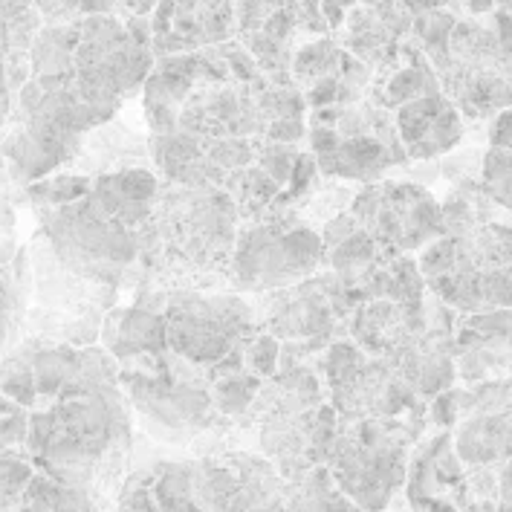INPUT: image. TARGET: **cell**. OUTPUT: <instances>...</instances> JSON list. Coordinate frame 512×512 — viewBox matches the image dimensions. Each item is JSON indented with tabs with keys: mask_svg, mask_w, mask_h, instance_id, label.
Instances as JSON below:
<instances>
[{
	"mask_svg": "<svg viewBox=\"0 0 512 512\" xmlns=\"http://www.w3.org/2000/svg\"><path fill=\"white\" fill-rule=\"evenodd\" d=\"M6 108H9V93H6V73H3V64H0V125L6 119Z\"/></svg>",
	"mask_w": 512,
	"mask_h": 512,
	"instance_id": "11",
	"label": "cell"
},
{
	"mask_svg": "<svg viewBox=\"0 0 512 512\" xmlns=\"http://www.w3.org/2000/svg\"><path fill=\"white\" fill-rule=\"evenodd\" d=\"M278 353H281V345L272 333H261L255 336L246 348H243V365L252 371V374H261L267 377L275 371V362H278Z\"/></svg>",
	"mask_w": 512,
	"mask_h": 512,
	"instance_id": "10",
	"label": "cell"
},
{
	"mask_svg": "<svg viewBox=\"0 0 512 512\" xmlns=\"http://www.w3.org/2000/svg\"><path fill=\"white\" fill-rule=\"evenodd\" d=\"M168 348L197 365L223 362L232 348L252 333L255 313L232 296H203V293H177L162 310Z\"/></svg>",
	"mask_w": 512,
	"mask_h": 512,
	"instance_id": "3",
	"label": "cell"
},
{
	"mask_svg": "<svg viewBox=\"0 0 512 512\" xmlns=\"http://www.w3.org/2000/svg\"><path fill=\"white\" fill-rule=\"evenodd\" d=\"M397 131L405 154L417 160H429L440 151H449L460 139V116L446 99L423 96L400 108Z\"/></svg>",
	"mask_w": 512,
	"mask_h": 512,
	"instance_id": "6",
	"label": "cell"
},
{
	"mask_svg": "<svg viewBox=\"0 0 512 512\" xmlns=\"http://www.w3.org/2000/svg\"><path fill=\"white\" fill-rule=\"evenodd\" d=\"M47 235L55 243L58 255L73 270L99 278V281H113V275L128 261H134L136 249H139L131 226L108 217L87 197L81 203L64 206L58 215H53Z\"/></svg>",
	"mask_w": 512,
	"mask_h": 512,
	"instance_id": "4",
	"label": "cell"
},
{
	"mask_svg": "<svg viewBox=\"0 0 512 512\" xmlns=\"http://www.w3.org/2000/svg\"><path fill=\"white\" fill-rule=\"evenodd\" d=\"M108 339L116 356L160 353L168 348L165 316L151 310H119L110 316Z\"/></svg>",
	"mask_w": 512,
	"mask_h": 512,
	"instance_id": "7",
	"label": "cell"
},
{
	"mask_svg": "<svg viewBox=\"0 0 512 512\" xmlns=\"http://www.w3.org/2000/svg\"><path fill=\"white\" fill-rule=\"evenodd\" d=\"M258 388V379L246 377V374H229L226 379H220L215 388V403L229 411L238 414L241 408L252 403V391Z\"/></svg>",
	"mask_w": 512,
	"mask_h": 512,
	"instance_id": "9",
	"label": "cell"
},
{
	"mask_svg": "<svg viewBox=\"0 0 512 512\" xmlns=\"http://www.w3.org/2000/svg\"><path fill=\"white\" fill-rule=\"evenodd\" d=\"M238 32V0H160L151 38L162 55L197 53Z\"/></svg>",
	"mask_w": 512,
	"mask_h": 512,
	"instance_id": "5",
	"label": "cell"
},
{
	"mask_svg": "<svg viewBox=\"0 0 512 512\" xmlns=\"http://www.w3.org/2000/svg\"><path fill=\"white\" fill-rule=\"evenodd\" d=\"M324 241L304 226L264 223L238 235L229 281L238 290H278L313 275L322 264Z\"/></svg>",
	"mask_w": 512,
	"mask_h": 512,
	"instance_id": "2",
	"label": "cell"
},
{
	"mask_svg": "<svg viewBox=\"0 0 512 512\" xmlns=\"http://www.w3.org/2000/svg\"><path fill=\"white\" fill-rule=\"evenodd\" d=\"M154 238L174 249L191 272L229 270L238 243V203L215 186H183L160 206Z\"/></svg>",
	"mask_w": 512,
	"mask_h": 512,
	"instance_id": "1",
	"label": "cell"
},
{
	"mask_svg": "<svg viewBox=\"0 0 512 512\" xmlns=\"http://www.w3.org/2000/svg\"><path fill=\"white\" fill-rule=\"evenodd\" d=\"M423 96H437V76H432L426 67H405L388 84V102L391 105H408Z\"/></svg>",
	"mask_w": 512,
	"mask_h": 512,
	"instance_id": "8",
	"label": "cell"
}]
</instances>
